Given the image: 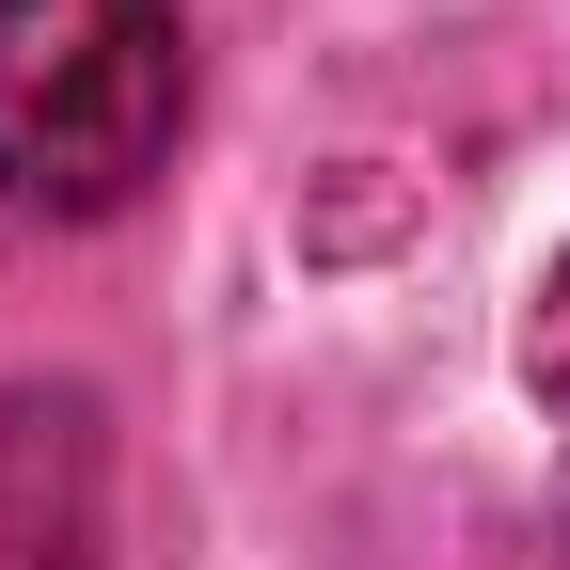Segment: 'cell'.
Listing matches in <instances>:
<instances>
[{"label": "cell", "instance_id": "3957f363", "mask_svg": "<svg viewBox=\"0 0 570 570\" xmlns=\"http://www.w3.org/2000/svg\"><path fill=\"white\" fill-rule=\"evenodd\" d=\"M523 381H539V396L570 412V269L539 285V317H523Z\"/></svg>", "mask_w": 570, "mask_h": 570}, {"label": "cell", "instance_id": "6da1fadb", "mask_svg": "<svg viewBox=\"0 0 570 570\" xmlns=\"http://www.w3.org/2000/svg\"><path fill=\"white\" fill-rule=\"evenodd\" d=\"M190 127L175 0H0V206L111 223Z\"/></svg>", "mask_w": 570, "mask_h": 570}, {"label": "cell", "instance_id": "7a4b0ae2", "mask_svg": "<svg viewBox=\"0 0 570 570\" xmlns=\"http://www.w3.org/2000/svg\"><path fill=\"white\" fill-rule=\"evenodd\" d=\"M0 570H96V428H80V396H0Z\"/></svg>", "mask_w": 570, "mask_h": 570}, {"label": "cell", "instance_id": "277c9868", "mask_svg": "<svg viewBox=\"0 0 570 570\" xmlns=\"http://www.w3.org/2000/svg\"><path fill=\"white\" fill-rule=\"evenodd\" d=\"M523 570H570V523H554V539H539V554H523Z\"/></svg>", "mask_w": 570, "mask_h": 570}]
</instances>
